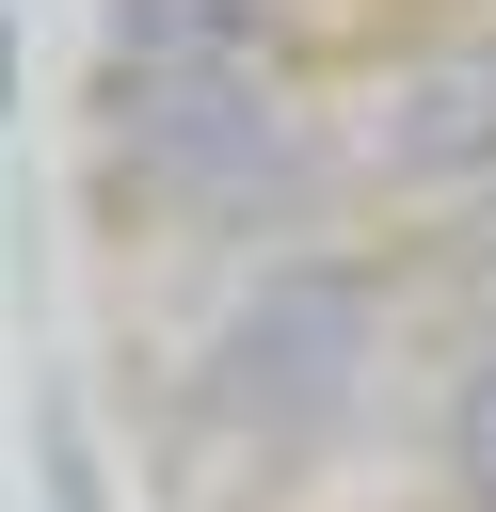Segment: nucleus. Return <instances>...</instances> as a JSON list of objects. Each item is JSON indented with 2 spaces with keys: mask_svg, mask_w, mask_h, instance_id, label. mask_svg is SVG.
Masks as SVG:
<instances>
[{
  "mask_svg": "<svg viewBox=\"0 0 496 512\" xmlns=\"http://www.w3.org/2000/svg\"><path fill=\"white\" fill-rule=\"evenodd\" d=\"M112 176L176 224H288L320 192V128L272 96V64H112Z\"/></svg>",
  "mask_w": 496,
  "mask_h": 512,
  "instance_id": "f257e3e1",
  "label": "nucleus"
},
{
  "mask_svg": "<svg viewBox=\"0 0 496 512\" xmlns=\"http://www.w3.org/2000/svg\"><path fill=\"white\" fill-rule=\"evenodd\" d=\"M368 352H384V272L368 256H272L192 336V416L256 432V448H320L368 400Z\"/></svg>",
  "mask_w": 496,
  "mask_h": 512,
  "instance_id": "f03ea898",
  "label": "nucleus"
},
{
  "mask_svg": "<svg viewBox=\"0 0 496 512\" xmlns=\"http://www.w3.org/2000/svg\"><path fill=\"white\" fill-rule=\"evenodd\" d=\"M368 176L384 192H480L496 176V32H448L368 96Z\"/></svg>",
  "mask_w": 496,
  "mask_h": 512,
  "instance_id": "7ed1b4c3",
  "label": "nucleus"
},
{
  "mask_svg": "<svg viewBox=\"0 0 496 512\" xmlns=\"http://www.w3.org/2000/svg\"><path fill=\"white\" fill-rule=\"evenodd\" d=\"M112 64H272V0H112Z\"/></svg>",
  "mask_w": 496,
  "mask_h": 512,
  "instance_id": "20e7f679",
  "label": "nucleus"
},
{
  "mask_svg": "<svg viewBox=\"0 0 496 512\" xmlns=\"http://www.w3.org/2000/svg\"><path fill=\"white\" fill-rule=\"evenodd\" d=\"M448 496H464V512H496V352L448 384Z\"/></svg>",
  "mask_w": 496,
  "mask_h": 512,
  "instance_id": "39448f33",
  "label": "nucleus"
},
{
  "mask_svg": "<svg viewBox=\"0 0 496 512\" xmlns=\"http://www.w3.org/2000/svg\"><path fill=\"white\" fill-rule=\"evenodd\" d=\"M448 288H464V304H496V176H480V208L448 224Z\"/></svg>",
  "mask_w": 496,
  "mask_h": 512,
  "instance_id": "423d86ee",
  "label": "nucleus"
}]
</instances>
